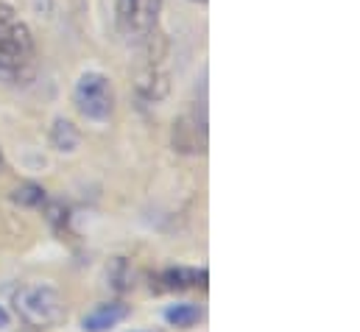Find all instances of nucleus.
<instances>
[{"label":"nucleus","instance_id":"nucleus-2","mask_svg":"<svg viewBox=\"0 0 360 332\" xmlns=\"http://www.w3.org/2000/svg\"><path fill=\"white\" fill-rule=\"evenodd\" d=\"M34 37L31 28L17 17V11L0 0V70L3 73H22L34 65Z\"/></svg>","mask_w":360,"mask_h":332},{"label":"nucleus","instance_id":"nucleus-3","mask_svg":"<svg viewBox=\"0 0 360 332\" xmlns=\"http://www.w3.org/2000/svg\"><path fill=\"white\" fill-rule=\"evenodd\" d=\"M143 45V59L137 65V92L146 101H162L171 87V62H168V42L160 31H154Z\"/></svg>","mask_w":360,"mask_h":332},{"label":"nucleus","instance_id":"nucleus-5","mask_svg":"<svg viewBox=\"0 0 360 332\" xmlns=\"http://www.w3.org/2000/svg\"><path fill=\"white\" fill-rule=\"evenodd\" d=\"M160 11H162V0H117L115 3L117 31L129 42H143L157 31Z\"/></svg>","mask_w":360,"mask_h":332},{"label":"nucleus","instance_id":"nucleus-10","mask_svg":"<svg viewBox=\"0 0 360 332\" xmlns=\"http://www.w3.org/2000/svg\"><path fill=\"white\" fill-rule=\"evenodd\" d=\"M51 140H53V146L59 148V151H76L79 148V129L70 123V120H56L53 123V129H51Z\"/></svg>","mask_w":360,"mask_h":332},{"label":"nucleus","instance_id":"nucleus-4","mask_svg":"<svg viewBox=\"0 0 360 332\" xmlns=\"http://www.w3.org/2000/svg\"><path fill=\"white\" fill-rule=\"evenodd\" d=\"M73 101H76V109L87 120L106 123L115 112V87L103 73L90 70V73L79 76V82L73 87Z\"/></svg>","mask_w":360,"mask_h":332},{"label":"nucleus","instance_id":"nucleus-7","mask_svg":"<svg viewBox=\"0 0 360 332\" xmlns=\"http://www.w3.org/2000/svg\"><path fill=\"white\" fill-rule=\"evenodd\" d=\"M129 316H131L129 305H123V302H103V305H98L95 310H90L84 316L82 327H84V332H109L112 327L123 324Z\"/></svg>","mask_w":360,"mask_h":332},{"label":"nucleus","instance_id":"nucleus-13","mask_svg":"<svg viewBox=\"0 0 360 332\" xmlns=\"http://www.w3.org/2000/svg\"><path fill=\"white\" fill-rule=\"evenodd\" d=\"M0 170H3V151H0Z\"/></svg>","mask_w":360,"mask_h":332},{"label":"nucleus","instance_id":"nucleus-14","mask_svg":"<svg viewBox=\"0 0 360 332\" xmlns=\"http://www.w3.org/2000/svg\"><path fill=\"white\" fill-rule=\"evenodd\" d=\"M195 3H207V0H195Z\"/></svg>","mask_w":360,"mask_h":332},{"label":"nucleus","instance_id":"nucleus-6","mask_svg":"<svg viewBox=\"0 0 360 332\" xmlns=\"http://www.w3.org/2000/svg\"><path fill=\"white\" fill-rule=\"evenodd\" d=\"M174 148L181 154H204L207 151V115L198 109L174 123Z\"/></svg>","mask_w":360,"mask_h":332},{"label":"nucleus","instance_id":"nucleus-8","mask_svg":"<svg viewBox=\"0 0 360 332\" xmlns=\"http://www.w3.org/2000/svg\"><path fill=\"white\" fill-rule=\"evenodd\" d=\"M160 282L165 290H187V288H204L207 285V268H187V265H176L160 274Z\"/></svg>","mask_w":360,"mask_h":332},{"label":"nucleus","instance_id":"nucleus-1","mask_svg":"<svg viewBox=\"0 0 360 332\" xmlns=\"http://www.w3.org/2000/svg\"><path fill=\"white\" fill-rule=\"evenodd\" d=\"M17 316L37 330H51L68 319V302L53 285H28L14 293Z\"/></svg>","mask_w":360,"mask_h":332},{"label":"nucleus","instance_id":"nucleus-12","mask_svg":"<svg viewBox=\"0 0 360 332\" xmlns=\"http://www.w3.org/2000/svg\"><path fill=\"white\" fill-rule=\"evenodd\" d=\"M8 321H11V319H8V313H6V307L0 305V330H3V327H8Z\"/></svg>","mask_w":360,"mask_h":332},{"label":"nucleus","instance_id":"nucleus-9","mask_svg":"<svg viewBox=\"0 0 360 332\" xmlns=\"http://www.w3.org/2000/svg\"><path fill=\"white\" fill-rule=\"evenodd\" d=\"M162 316L174 330H190L201 321V307L193 302H176V305H168Z\"/></svg>","mask_w":360,"mask_h":332},{"label":"nucleus","instance_id":"nucleus-11","mask_svg":"<svg viewBox=\"0 0 360 332\" xmlns=\"http://www.w3.org/2000/svg\"><path fill=\"white\" fill-rule=\"evenodd\" d=\"M14 201L17 204H25V207H39L45 201V190L39 184H20L14 190Z\"/></svg>","mask_w":360,"mask_h":332}]
</instances>
